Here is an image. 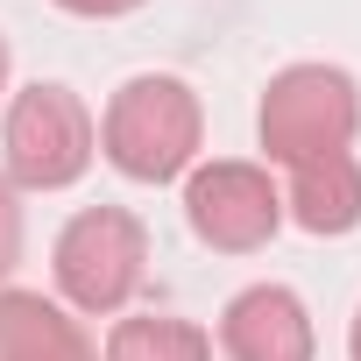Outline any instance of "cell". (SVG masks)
Returning <instances> with one entry per match:
<instances>
[{
  "label": "cell",
  "instance_id": "1",
  "mask_svg": "<svg viewBox=\"0 0 361 361\" xmlns=\"http://www.w3.org/2000/svg\"><path fill=\"white\" fill-rule=\"evenodd\" d=\"M199 135H206L199 92L185 78H170V71L128 78L99 114V156L128 185H170V177H185L192 156H199Z\"/></svg>",
  "mask_w": 361,
  "mask_h": 361
},
{
  "label": "cell",
  "instance_id": "2",
  "mask_svg": "<svg viewBox=\"0 0 361 361\" xmlns=\"http://www.w3.org/2000/svg\"><path fill=\"white\" fill-rule=\"evenodd\" d=\"M99 156V128L85 114V99L57 78H36L8 99L0 121V163H8L15 192H71Z\"/></svg>",
  "mask_w": 361,
  "mask_h": 361
},
{
  "label": "cell",
  "instance_id": "3",
  "mask_svg": "<svg viewBox=\"0 0 361 361\" xmlns=\"http://www.w3.org/2000/svg\"><path fill=\"white\" fill-rule=\"evenodd\" d=\"M50 276L71 312L114 319L135 305V290L149 276V227L128 206H85L64 220V234L50 248Z\"/></svg>",
  "mask_w": 361,
  "mask_h": 361
},
{
  "label": "cell",
  "instance_id": "4",
  "mask_svg": "<svg viewBox=\"0 0 361 361\" xmlns=\"http://www.w3.org/2000/svg\"><path fill=\"white\" fill-rule=\"evenodd\" d=\"M255 135H262V156L283 170H298L312 156H340L361 135V85L340 64H290L269 78Z\"/></svg>",
  "mask_w": 361,
  "mask_h": 361
},
{
  "label": "cell",
  "instance_id": "5",
  "mask_svg": "<svg viewBox=\"0 0 361 361\" xmlns=\"http://www.w3.org/2000/svg\"><path fill=\"white\" fill-rule=\"evenodd\" d=\"M185 220L213 255H255L283 227V192L262 163H199L185 177Z\"/></svg>",
  "mask_w": 361,
  "mask_h": 361
},
{
  "label": "cell",
  "instance_id": "6",
  "mask_svg": "<svg viewBox=\"0 0 361 361\" xmlns=\"http://www.w3.org/2000/svg\"><path fill=\"white\" fill-rule=\"evenodd\" d=\"M312 312L283 283H248L220 312V354L227 361H312Z\"/></svg>",
  "mask_w": 361,
  "mask_h": 361
},
{
  "label": "cell",
  "instance_id": "7",
  "mask_svg": "<svg viewBox=\"0 0 361 361\" xmlns=\"http://www.w3.org/2000/svg\"><path fill=\"white\" fill-rule=\"evenodd\" d=\"M283 220H298V227L319 234V241L361 227V163H354V149L312 156V163L290 170V185H283Z\"/></svg>",
  "mask_w": 361,
  "mask_h": 361
},
{
  "label": "cell",
  "instance_id": "8",
  "mask_svg": "<svg viewBox=\"0 0 361 361\" xmlns=\"http://www.w3.org/2000/svg\"><path fill=\"white\" fill-rule=\"evenodd\" d=\"M0 361H99L85 326L43 290H0Z\"/></svg>",
  "mask_w": 361,
  "mask_h": 361
},
{
  "label": "cell",
  "instance_id": "9",
  "mask_svg": "<svg viewBox=\"0 0 361 361\" xmlns=\"http://www.w3.org/2000/svg\"><path fill=\"white\" fill-rule=\"evenodd\" d=\"M106 361H213V333L170 312H142L106 333Z\"/></svg>",
  "mask_w": 361,
  "mask_h": 361
},
{
  "label": "cell",
  "instance_id": "10",
  "mask_svg": "<svg viewBox=\"0 0 361 361\" xmlns=\"http://www.w3.org/2000/svg\"><path fill=\"white\" fill-rule=\"evenodd\" d=\"M22 269V192L0 177V283Z\"/></svg>",
  "mask_w": 361,
  "mask_h": 361
},
{
  "label": "cell",
  "instance_id": "11",
  "mask_svg": "<svg viewBox=\"0 0 361 361\" xmlns=\"http://www.w3.org/2000/svg\"><path fill=\"white\" fill-rule=\"evenodd\" d=\"M64 15H85V22H114V15H135L142 0H57Z\"/></svg>",
  "mask_w": 361,
  "mask_h": 361
},
{
  "label": "cell",
  "instance_id": "12",
  "mask_svg": "<svg viewBox=\"0 0 361 361\" xmlns=\"http://www.w3.org/2000/svg\"><path fill=\"white\" fill-rule=\"evenodd\" d=\"M347 354L361 361V312H354V333H347Z\"/></svg>",
  "mask_w": 361,
  "mask_h": 361
},
{
  "label": "cell",
  "instance_id": "13",
  "mask_svg": "<svg viewBox=\"0 0 361 361\" xmlns=\"http://www.w3.org/2000/svg\"><path fill=\"white\" fill-rule=\"evenodd\" d=\"M0 92H8V36H0Z\"/></svg>",
  "mask_w": 361,
  "mask_h": 361
}]
</instances>
